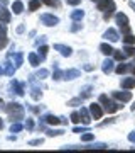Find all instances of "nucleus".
Returning <instances> with one entry per match:
<instances>
[{"instance_id": "1", "label": "nucleus", "mask_w": 135, "mask_h": 153, "mask_svg": "<svg viewBox=\"0 0 135 153\" xmlns=\"http://www.w3.org/2000/svg\"><path fill=\"white\" fill-rule=\"evenodd\" d=\"M5 111H7V114H9L12 123H17V121L24 119V107H22V104H19V102H10V104H7Z\"/></svg>"}, {"instance_id": "2", "label": "nucleus", "mask_w": 135, "mask_h": 153, "mask_svg": "<svg viewBox=\"0 0 135 153\" xmlns=\"http://www.w3.org/2000/svg\"><path fill=\"white\" fill-rule=\"evenodd\" d=\"M96 9L103 12V19L108 21V19L112 17V14L117 10V5H115L113 0H100V2L96 4Z\"/></svg>"}, {"instance_id": "3", "label": "nucleus", "mask_w": 135, "mask_h": 153, "mask_svg": "<svg viewBox=\"0 0 135 153\" xmlns=\"http://www.w3.org/2000/svg\"><path fill=\"white\" fill-rule=\"evenodd\" d=\"M100 104H103V107H105V111H107L108 114L117 112V111H120L122 107H123L120 102H113V100L108 97V95H105V94H101V95H100Z\"/></svg>"}, {"instance_id": "4", "label": "nucleus", "mask_w": 135, "mask_h": 153, "mask_svg": "<svg viewBox=\"0 0 135 153\" xmlns=\"http://www.w3.org/2000/svg\"><path fill=\"white\" fill-rule=\"evenodd\" d=\"M115 21H117V24L120 26V29H122V33L123 34H130V26H128V17L125 16L123 12H117L115 14Z\"/></svg>"}, {"instance_id": "5", "label": "nucleus", "mask_w": 135, "mask_h": 153, "mask_svg": "<svg viewBox=\"0 0 135 153\" xmlns=\"http://www.w3.org/2000/svg\"><path fill=\"white\" fill-rule=\"evenodd\" d=\"M41 24L47 26V27H54V26L59 24V19L56 16H53V14H42L41 16Z\"/></svg>"}, {"instance_id": "6", "label": "nucleus", "mask_w": 135, "mask_h": 153, "mask_svg": "<svg viewBox=\"0 0 135 153\" xmlns=\"http://www.w3.org/2000/svg\"><path fill=\"white\" fill-rule=\"evenodd\" d=\"M103 38L107 39V41H110V43H117V41L120 39V34L117 33L113 27H108L107 31L103 33Z\"/></svg>"}, {"instance_id": "7", "label": "nucleus", "mask_w": 135, "mask_h": 153, "mask_svg": "<svg viewBox=\"0 0 135 153\" xmlns=\"http://www.w3.org/2000/svg\"><path fill=\"white\" fill-rule=\"evenodd\" d=\"M90 112H91V117H93V119H101L105 111L101 109V105H100V104L93 102V104L90 105Z\"/></svg>"}, {"instance_id": "8", "label": "nucleus", "mask_w": 135, "mask_h": 153, "mask_svg": "<svg viewBox=\"0 0 135 153\" xmlns=\"http://www.w3.org/2000/svg\"><path fill=\"white\" fill-rule=\"evenodd\" d=\"M41 119H42V123L51 124V126H58V124H61V123H63V119H61V117H56L54 114H46V116H42Z\"/></svg>"}, {"instance_id": "9", "label": "nucleus", "mask_w": 135, "mask_h": 153, "mask_svg": "<svg viewBox=\"0 0 135 153\" xmlns=\"http://www.w3.org/2000/svg\"><path fill=\"white\" fill-rule=\"evenodd\" d=\"M10 88L17 94V95H24V94H26V87H24V83L19 82V80H12V82H10Z\"/></svg>"}, {"instance_id": "10", "label": "nucleus", "mask_w": 135, "mask_h": 153, "mask_svg": "<svg viewBox=\"0 0 135 153\" xmlns=\"http://www.w3.org/2000/svg\"><path fill=\"white\" fill-rule=\"evenodd\" d=\"M112 97L113 99H117L118 102H128V100H132V94L130 92H113L112 94Z\"/></svg>"}, {"instance_id": "11", "label": "nucleus", "mask_w": 135, "mask_h": 153, "mask_svg": "<svg viewBox=\"0 0 135 153\" xmlns=\"http://www.w3.org/2000/svg\"><path fill=\"white\" fill-rule=\"evenodd\" d=\"M81 123H83V124L85 126H88L90 124V123H91V112H90V109H86V107H81Z\"/></svg>"}, {"instance_id": "12", "label": "nucleus", "mask_w": 135, "mask_h": 153, "mask_svg": "<svg viewBox=\"0 0 135 153\" xmlns=\"http://www.w3.org/2000/svg\"><path fill=\"white\" fill-rule=\"evenodd\" d=\"M54 49H56V51H59L61 55L66 56V58L73 55V49H71L69 46H66V44H54Z\"/></svg>"}, {"instance_id": "13", "label": "nucleus", "mask_w": 135, "mask_h": 153, "mask_svg": "<svg viewBox=\"0 0 135 153\" xmlns=\"http://www.w3.org/2000/svg\"><path fill=\"white\" fill-rule=\"evenodd\" d=\"M115 63H113V60H110V58H107V60L103 61V65H101V70H103V73L105 75H108V73H112V71L115 70Z\"/></svg>"}, {"instance_id": "14", "label": "nucleus", "mask_w": 135, "mask_h": 153, "mask_svg": "<svg viewBox=\"0 0 135 153\" xmlns=\"http://www.w3.org/2000/svg\"><path fill=\"white\" fill-rule=\"evenodd\" d=\"M80 75H81L80 70H76V68H69V70L64 71V78H63V80H74V78H78Z\"/></svg>"}, {"instance_id": "15", "label": "nucleus", "mask_w": 135, "mask_h": 153, "mask_svg": "<svg viewBox=\"0 0 135 153\" xmlns=\"http://www.w3.org/2000/svg\"><path fill=\"white\" fill-rule=\"evenodd\" d=\"M7 29L5 26H0V49H4L7 46Z\"/></svg>"}, {"instance_id": "16", "label": "nucleus", "mask_w": 135, "mask_h": 153, "mask_svg": "<svg viewBox=\"0 0 135 153\" xmlns=\"http://www.w3.org/2000/svg\"><path fill=\"white\" fill-rule=\"evenodd\" d=\"M53 76H54V80H63V78H64V71L61 70L59 66H58V63H54V70H53Z\"/></svg>"}, {"instance_id": "17", "label": "nucleus", "mask_w": 135, "mask_h": 153, "mask_svg": "<svg viewBox=\"0 0 135 153\" xmlns=\"http://www.w3.org/2000/svg\"><path fill=\"white\" fill-rule=\"evenodd\" d=\"M27 58H29V63H31L32 66H39V65H41V61H42V60H41V56L36 55V53H29Z\"/></svg>"}, {"instance_id": "18", "label": "nucleus", "mask_w": 135, "mask_h": 153, "mask_svg": "<svg viewBox=\"0 0 135 153\" xmlns=\"http://www.w3.org/2000/svg\"><path fill=\"white\" fill-rule=\"evenodd\" d=\"M135 87V78H122V88L130 90Z\"/></svg>"}, {"instance_id": "19", "label": "nucleus", "mask_w": 135, "mask_h": 153, "mask_svg": "<svg viewBox=\"0 0 135 153\" xmlns=\"http://www.w3.org/2000/svg\"><path fill=\"white\" fill-rule=\"evenodd\" d=\"M100 51H101V53H103L105 56H110V55H113V51H115V49L112 48L110 44H107V43H101V44H100Z\"/></svg>"}, {"instance_id": "20", "label": "nucleus", "mask_w": 135, "mask_h": 153, "mask_svg": "<svg viewBox=\"0 0 135 153\" xmlns=\"http://www.w3.org/2000/svg\"><path fill=\"white\" fill-rule=\"evenodd\" d=\"M91 94H93V85H85V87L81 88V95L80 97L88 99V97H91Z\"/></svg>"}, {"instance_id": "21", "label": "nucleus", "mask_w": 135, "mask_h": 153, "mask_svg": "<svg viewBox=\"0 0 135 153\" xmlns=\"http://www.w3.org/2000/svg\"><path fill=\"white\" fill-rule=\"evenodd\" d=\"M0 21L4 22V24H9V22H10V12L5 10L4 7L0 9Z\"/></svg>"}, {"instance_id": "22", "label": "nucleus", "mask_w": 135, "mask_h": 153, "mask_svg": "<svg viewBox=\"0 0 135 153\" xmlns=\"http://www.w3.org/2000/svg\"><path fill=\"white\" fill-rule=\"evenodd\" d=\"M69 17H71V21H81V19L85 17V12L80 10V9H76V10H73L69 14Z\"/></svg>"}, {"instance_id": "23", "label": "nucleus", "mask_w": 135, "mask_h": 153, "mask_svg": "<svg viewBox=\"0 0 135 153\" xmlns=\"http://www.w3.org/2000/svg\"><path fill=\"white\" fill-rule=\"evenodd\" d=\"M128 70H132V66L125 65V63H120V65H117V66H115V71H117L118 75H123V73H127Z\"/></svg>"}, {"instance_id": "24", "label": "nucleus", "mask_w": 135, "mask_h": 153, "mask_svg": "<svg viewBox=\"0 0 135 153\" xmlns=\"http://www.w3.org/2000/svg\"><path fill=\"white\" fill-rule=\"evenodd\" d=\"M4 68H5V73H7V75H9V76H12L14 73H15V68H17V66H14V65L10 63V61L7 60L5 63H4Z\"/></svg>"}, {"instance_id": "25", "label": "nucleus", "mask_w": 135, "mask_h": 153, "mask_svg": "<svg viewBox=\"0 0 135 153\" xmlns=\"http://www.w3.org/2000/svg\"><path fill=\"white\" fill-rule=\"evenodd\" d=\"M31 97H32L34 100H41V97H42L41 88H39V87H32V88H31Z\"/></svg>"}, {"instance_id": "26", "label": "nucleus", "mask_w": 135, "mask_h": 153, "mask_svg": "<svg viewBox=\"0 0 135 153\" xmlns=\"http://www.w3.org/2000/svg\"><path fill=\"white\" fill-rule=\"evenodd\" d=\"M12 10H14V14H20V12L24 10V4H22L20 0H15V2L12 4Z\"/></svg>"}, {"instance_id": "27", "label": "nucleus", "mask_w": 135, "mask_h": 153, "mask_svg": "<svg viewBox=\"0 0 135 153\" xmlns=\"http://www.w3.org/2000/svg\"><path fill=\"white\" fill-rule=\"evenodd\" d=\"M41 4H42V0H29V10L31 12L37 10L39 7H41Z\"/></svg>"}, {"instance_id": "28", "label": "nucleus", "mask_w": 135, "mask_h": 153, "mask_svg": "<svg viewBox=\"0 0 135 153\" xmlns=\"http://www.w3.org/2000/svg\"><path fill=\"white\" fill-rule=\"evenodd\" d=\"M34 75H36V78L42 80V78H47V76H49V71L46 70V68H41V70H37L36 73H34Z\"/></svg>"}, {"instance_id": "29", "label": "nucleus", "mask_w": 135, "mask_h": 153, "mask_svg": "<svg viewBox=\"0 0 135 153\" xmlns=\"http://www.w3.org/2000/svg\"><path fill=\"white\" fill-rule=\"evenodd\" d=\"M47 136H61V134H64V129H47Z\"/></svg>"}, {"instance_id": "30", "label": "nucleus", "mask_w": 135, "mask_h": 153, "mask_svg": "<svg viewBox=\"0 0 135 153\" xmlns=\"http://www.w3.org/2000/svg\"><path fill=\"white\" fill-rule=\"evenodd\" d=\"M24 129V126L17 121V123H12V126H10V133H19V131H22Z\"/></svg>"}, {"instance_id": "31", "label": "nucleus", "mask_w": 135, "mask_h": 153, "mask_svg": "<svg viewBox=\"0 0 135 153\" xmlns=\"http://www.w3.org/2000/svg\"><path fill=\"white\" fill-rule=\"evenodd\" d=\"M47 51H49V48L46 46V44H42V46L39 48V56H41V60H46V56H47Z\"/></svg>"}, {"instance_id": "32", "label": "nucleus", "mask_w": 135, "mask_h": 153, "mask_svg": "<svg viewBox=\"0 0 135 153\" xmlns=\"http://www.w3.org/2000/svg\"><path fill=\"white\" fill-rule=\"evenodd\" d=\"M123 51H125V55H127V56H134L135 55V48L132 46V44H125Z\"/></svg>"}, {"instance_id": "33", "label": "nucleus", "mask_w": 135, "mask_h": 153, "mask_svg": "<svg viewBox=\"0 0 135 153\" xmlns=\"http://www.w3.org/2000/svg\"><path fill=\"white\" fill-rule=\"evenodd\" d=\"M14 58H15V66H17V68L22 66V63H24V55H22V53H15Z\"/></svg>"}, {"instance_id": "34", "label": "nucleus", "mask_w": 135, "mask_h": 153, "mask_svg": "<svg viewBox=\"0 0 135 153\" xmlns=\"http://www.w3.org/2000/svg\"><path fill=\"white\" fill-rule=\"evenodd\" d=\"M83 104V97H76V99H71L69 102H68V105H71V107H76V105H81Z\"/></svg>"}, {"instance_id": "35", "label": "nucleus", "mask_w": 135, "mask_h": 153, "mask_svg": "<svg viewBox=\"0 0 135 153\" xmlns=\"http://www.w3.org/2000/svg\"><path fill=\"white\" fill-rule=\"evenodd\" d=\"M93 140H95V134L93 133H88V131L81 136V141H93Z\"/></svg>"}, {"instance_id": "36", "label": "nucleus", "mask_w": 135, "mask_h": 153, "mask_svg": "<svg viewBox=\"0 0 135 153\" xmlns=\"http://www.w3.org/2000/svg\"><path fill=\"white\" fill-rule=\"evenodd\" d=\"M123 43L125 44H135V36H132V34H125Z\"/></svg>"}, {"instance_id": "37", "label": "nucleus", "mask_w": 135, "mask_h": 153, "mask_svg": "<svg viewBox=\"0 0 135 153\" xmlns=\"http://www.w3.org/2000/svg\"><path fill=\"white\" fill-rule=\"evenodd\" d=\"M113 56H115V60H118V61H123L127 58V55L122 53V51H113Z\"/></svg>"}, {"instance_id": "38", "label": "nucleus", "mask_w": 135, "mask_h": 153, "mask_svg": "<svg viewBox=\"0 0 135 153\" xmlns=\"http://www.w3.org/2000/svg\"><path fill=\"white\" fill-rule=\"evenodd\" d=\"M71 121H73L74 124L81 123V114H80V112H73V114H71Z\"/></svg>"}, {"instance_id": "39", "label": "nucleus", "mask_w": 135, "mask_h": 153, "mask_svg": "<svg viewBox=\"0 0 135 153\" xmlns=\"http://www.w3.org/2000/svg\"><path fill=\"white\" fill-rule=\"evenodd\" d=\"M42 4H46V5H49V7H59V4H58V0H42Z\"/></svg>"}, {"instance_id": "40", "label": "nucleus", "mask_w": 135, "mask_h": 153, "mask_svg": "<svg viewBox=\"0 0 135 153\" xmlns=\"http://www.w3.org/2000/svg\"><path fill=\"white\" fill-rule=\"evenodd\" d=\"M80 29H81V24H80L78 21H74V24L71 26V33H78Z\"/></svg>"}, {"instance_id": "41", "label": "nucleus", "mask_w": 135, "mask_h": 153, "mask_svg": "<svg viewBox=\"0 0 135 153\" xmlns=\"http://www.w3.org/2000/svg\"><path fill=\"white\" fill-rule=\"evenodd\" d=\"M42 143H44V140L42 138H39V140H31L29 145H31V146H37V145H42Z\"/></svg>"}, {"instance_id": "42", "label": "nucleus", "mask_w": 135, "mask_h": 153, "mask_svg": "<svg viewBox=\"0 0 135 153\" xmlns=\"http://www.w3.org/2000/svg\"><path fill=\"white\" fill-rule=\"evenodd\" d=\"M90 148H96V150H105V148H108L105 143H95V145H91Z\"/></svg>"}, {"instance_id": "43", "label": "nucleus", "mask_w": 135, "mask_h": 153, "mask_svg": "<svg viewBox=\"0 0 135 153\" xmlns=\"http://www.w3.org/2000/svg\"><path fill=\"white\" fill-rule=\"evenodd\" d=\"M26 128L29 129V131H32V129H34V121H32V119H27V123H26Z\"/></svg>"}, {"instance_id": "44", "label": "nucleus", "mask_w": 135, "mask_h": 153, "mask_svg": "<svg viewBox=\"0 0 135 153\" xmlns=\"http://www.w3.org/2000/svg\"><path fill=\"white\" fill-rule=\"evenodd\" d=\"M88 131V126L85 128H73V133H86Z\"/></svg>"}, {"instance_id": "45", "label": "nucleus", "mask_w": 135, "mask_h": 153, "mask_svg": "<svg viewBox=\"0 0 135 153\" xmlns=\"http://www.w3.org/2000/svg\"><path fill=\"white\" fill-rule=\"evenodd\" d=\"M66 4H68V5L76 7V5H80V4H81V0H66Z\"/></svg>"}, {"instance_id": "46", "label": "nucleus", "mask_w": 135, "mask_h": 153, "mask_svg": "<svg viewBox=\"0 0 135 153\" xmlns=\"http://www.w3.org/2000/svg\"><path fill=\"white\" fill-rule=\"evenodd\" d=\"M128 141H130V143H135V131H132V133L128 134Z\"/></svg>"}, {"instance_id": "47", "label": "nucleus", "mask_w": 135, "mask_h": 153, "mask_svg": "<svg viewBox=\"0 0 135 153\" xmlns=\"http://www.w3.org/2000/svg\"><path fill=\"white\" fill-rule=\"evenodd\" d=\"M44 41H46V36H41V39H37V41H36V44H37V46H41V43H44Z\"/></svg>"}, {"instance_id": "48", "label": "nucleus", "mask_w": 135, "mask_h": 153, "mask_svg": "<svg viewBox=\"0 0 135 153\" xmlns=\"http://www.w3.org/2000/svg\"><path fill=\"white\" fill-rule=\"evenodd\" d=\"M24 31H26V27H24V26H19V27H17V33H19V34H22Z\"/></svg>"}, {"instance_id": "49", "label": "nucleus", "mask_w": 135, "mask_h": 153, "mask_svg": "<svg viewBox=\"0 0 135 153\" xmlns=\"http://www.w3.org/2000/svg\"><path fill=\"white\" fill-rule=\"evenodd\" d=\"M31 111H32V112H36V114H37V112H41V109H39V107H36V105H32V107H31Z\"/></svg>"}, {"instance_id": "50", "label": "nucleus", "mask_w": 135, "mask_h": 153, "mask_svg": "<svg viewBox=\"0 0 135 153\" xmlns=\"http://www.w3.org/2000/svg\"><path fill=\"white\" fill-rule=\"evenodd\" d=\"M83 68H85L86 71H91V70H93V65H85Z\"/></svg>"}, {"instance_id": "51", "label": "nucleus", "mask_w": 135, "mask_h": 153, "mask_svg": "<svg viewBox=\"0 0 135 153\" xmlns=\"http://www.w3.org/2000/svg\"><path fill=\"white\" fill-rule=\"evenodd\" d=\"M7 4H9V0H0V5H2V7H5Z\"/></svg>"}, {"instance_id": "52", "label": "nucleus", "mask_w": 135, "mask_h": 153, "mask_svg": "<svg viewBox=\"0 0 135 153\" xmlns=\"http://www.w3.org/2000/svg\"><path fill=\"white\" fill-rule=\"evenodd\" d=\"M4 107H5V104H4V100L0 99V109H4Z\"/></svg>"}, {"instance_id": "53", "label": "nucleus", "mask_w": 135, "mask_h": 153, "mask_svg": "<svg viewBox=\"0 0 135 153\" xmlns=\"http://www.w3.org/2000/svg\"><path fill=\"white\" fill-rule=\"evenodd\" d=\"M4 73H5V68H2V66H0V75H4Z\"/></svg>"}, {"instance_id": "54", "label": "nucleus", "mask_w": 135, "mask_h": 153, "mask_svg": "<svg viewBox=\"0 0 135 153\" xmlns=\"http://www.w3.org/2000/svg\"><path fill=\"white\" fill-rule=\"evenodd\" d=\"M130 7H132V9L135 10V2H130Z\"/></svg>"}, {"instance_id": "55", "label": "nucleus", "mask_w": 135, "mask_h": 153, "mask_svg": "<svg viewBox=\"0 0 135 153\" xmlns=\"http://www.w3.org/2000/svg\"><path fill=\"white\" fill-rule=\"evenodd\" d=\"M0 129H4V121L0 119Z\"/></svg>"}, {"instance_id": "56", "label": "nucleus", "mask_w": 135, "mask_h": 153, "mask_svg": "<svg viewBox=\"0 0 135 153\" xmlns=\"http://www.w3.org/2000/svg\"><path fill=\"white\" fill-rule=\"evenodd\" d=\"M132 65H134L132 66V71H134V75H135V63H132Z\"/></svg>"}, {"instance_id": "57", "label": "nucleus", "mask_w": 135, "mask_h": 153, "mask_svg": "<svg viewBox=\"0 0 135 153\" xmlns=\"http://www.w3.org/2000/svg\"><path fill=\"white\" fill-rule=\"evenodd\" d=\"M132 111H134V112H135V102H134V105H132Z\"/></svg>"}, {"instance_id": "58", "label": "nucleus", "mask_w": 135, "mask_h": 153, "mask_svg": "<svg viewBox=\"0 0 135 153\" xmlns=\"http://www.w3.org/2000/svg\"><path fill=\"white\" fill-rule=\"evenodd\" d=\"M95 2H100V0H95Z\"/></svg>"}, {"instance_id": "59", "label": "nucleus", "mask_w": 135, "mask_h": 153, "mask_svg": "<svg viewBox=\"0 0 135 153\" xmlns=\"http://www.w3.org/2000/svg\"><path fill=\"white\" fill-rule=\"evenodd\" d=\"M0 24H2V21H0Z\"/></svg>"}]
</instances>
